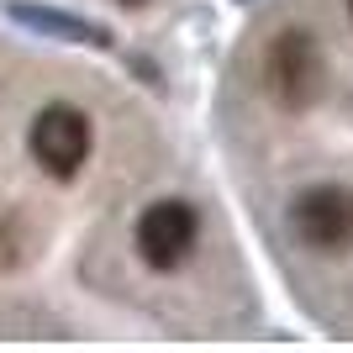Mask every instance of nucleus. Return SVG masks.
<instances>
[{
	"mask_svg": "<svg viewBox=\"0 0 353 353\" xmlns=\"http://www.w3.org/2000/svg\"><path fill=\"white\" fill-rule=\"evenodd\" d=\"M27 143H32V159L43 163L53 179H74L79 169H85V159H90L95 132H90L85 111H74V105H43L37 121H32Z\"/></svg>",
	"mask_w": 353,
	"mask_h": 353,
	"instance_id": "nucleus-1",
	"label": "nucleus"
},
{
	"mask_svg": "<svg viewBox=\"0 0 353 353\" xmlns=\"http://www.w3.org/2000/svg\"><path fill=\"white\" fill-rule=\"evenodd\" d=\"M195 237H201V216H195V206H185V201H153V206L137 216V253H143L148 269H179L185 259H190Z\"/></svg>",
	"mask_w": 353,
	"mask_h": 353,
	"instance_id": "nucleus-2",
	"label": "nucleus"
},
{
	"mask_svg": "<svg viewBox=\"0 0 353 353\" xmlns=\"http://www.w3.org/2000/svg\"><path fill=\"white\" fill-rule=\"evenodd\" d=\"M290 227L295 237L316 253H338L353 243V190L343 185H316L290 206Z\"/></svg>",
	"mask_w": 353,
	"mask_h": 353,
	"instance_id": "nucleus-3",
	"label": "nucleus"
},
{
	"mask_svg": "<svg viewBox=\"0 0 353 353\" xmlns=\"http://www.w3.org/2000/svg\"><path fill=\"white\" fill-rule=\"evenodd\" d=\"M269 79L280 90L285 105H306L322 85V59H316V43H311L306 32H285L280 48H274V59H269Z\"/></svg>",
	"mask_w": 353,
	"mask_h": 353,
	"instance_id": "nucleus-4",
	"label": "nucleus"
},
{
	"mask_svg": "<svg viewBox=\"0 0 353 353\" xmlns=\"http://www.w3.org/2000/svg\"><path fill=\"white\" fill-rule=\"evenodd\" d=\"M121 6H143V0H121Z\"/></svg>",
	"mask_w": 353,
	"mask_h": 353,
	"instance_id": "nucleus-5",
	"label": "nucleus"
},
{
	"mask_svg": "<svg viewBox=\"0 0 353 353\" xmlns=\"http://www.w3.org/2000/svg\"><path fill=\"white\" fill-rule=\"evenodd\" d=\"M348 16H353V0H348Z\"/></svg>",
	"mask_w": 353,
	"mask_h": 353,
	"instance_id": "nucleus-6",
	"label": "nucleus"
}]
</instances>
